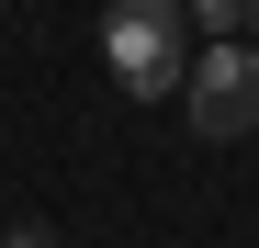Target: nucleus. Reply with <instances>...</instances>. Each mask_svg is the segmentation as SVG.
<instances>
[{
	"label": "nucleus",
	"instance_id": "obj_1",
	"mask_svg": "<svg viewBox=\"0 0 259 248\" xmlns=\"http://www.w3.org/2000/svg\"><path fill=\"white\" fill-rule=\"evenodd\" d=\"M102 57H113V79L136 102H169L192 79V57H181V0H113V12H102Z\"/></svg>",
	"mask_w": 259,
	"mask_h": 248
},
{
	"label": "nucleus",
	"instance_id": "obj_2",
	"mask_svg": "<svg viewBox=\"0 0 259 248\" xmlns=\"http://www.w3.org/2000/svg\"><path fill=\"white\" fill-rule=\"evenodd\" d=\"M181 102H192V124H203L214 147L248 136V124H259V46H203L192 79H181Z\"/></svg>",
	"mask_w": 259,
	"mask_h": 248
},
{
	"label": "nucleus",
	"instance_id": "obj_3",
	"mask_svg": "<svg viewBox=\"0 0 259 248\" xmlns=\"http://www.w3.org/2000/svg\"><path fill=\"white\" fill-rule=\"evenodd\" d=\"M181 23H203L214 46H237V34H248V0H181Z\"/></svg>",
	"mask_w": 259,
	"mask_h": 248
},
{
	"label": "nucleus",
	"instance_id": "obj_4",
	"mask_svg": "<svg viewBox=\"0 0 259 248\" xmlns=\"http://www.w3.org/2000/svg\"><path fill=\"white\" fill-rule=\"evenodd\" d=\"M0 248H57V237H46V226H12V237H0Z\"/></svg>",
	"mask_w": 259,
	"mask_h": 248
},
{
	"label": "nucleus",
	"instance_id": "obj_5",
	"mask_svg": "<svg viewBox=\"0 0 259 248\" xmlns=\"http://www.w3.org/2000/svg\"><path fill=\"white\" fill-rule=\"evenodd\" d=\"M248 46H259V0H248Z\"/></svg>",
	"mask_w": 259,
	"mask_h": 248
}]
</instances>
